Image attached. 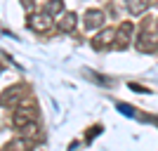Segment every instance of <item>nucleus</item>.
<instances>
[{
    "instance_id": "8",
    "label": "nucleus",
    "mask_w": 158,
    "mask_h": 151,
    "mask_svg": "<svg viewBox=\"0 0 158 151\" xmlns=\"http://www.w3.org/2000/svg\"><path fill=\"white\" fill-rule=\"evenodd\" d=\"M137 50L139 52H156L158 45H156V40H153L151 36H139L137 38Z\"/></svg>"
},
{
    "instance_id": "4",
    "label": "nucleus",
    "mask_w": 158,
    "mask_h": 151,
    "mask_svg": "<svg viewBox=\"0 0 158 151\" xmlns=\"http://www.w3.org/2000/svg\"><path fill=\"white\" fill-rule=\"evenodd\" d=\"M132 33H135V26H132L130 21H123V24L116 28V45H118L120 50H125V47L130 45Z\"/></svg>"
},
{
    "instance_id": "3",
    "label": "nucleus",
    "mask_w": 158,
    "mask_h": 151,
    "mask_svg": "<svg viewBox=\"0 0 158 151\" xmlns=\"http://www.w3.org/2000/svg\"><path fill=\"white\" fill-rule=\"evenodd\" d=\"M116 45V28H104L102 33H97L92 38V47L94 50H106V47Z\"/></svg>"
},
{
    "instance_id": "7",
    "label": "nucleus",
    "mask_w": 158,
    "mask_h": 151,
    "mask_svg": "<svg viewBox=\"0 0 158 151\" xmlns=\"http://www.w3.org/2000/svg\"><path fill=\"white\" fill-rule=\"evenodd\" d=\"M125 2V10L130 14H135V17H139V14H144L149 7H151V0H123Z\"/></svg>"
},
{
    "instance_id": "1",
    "label": "nucleus",
    "mask_w": 158,
    "mask_h": 151,
    "mask_svg": "<svg viewBox=\"0 0 158 151\" xmlns=\"http://www.w3.org/2000/svg\"><path fill=\"white\" fill-rule=\"evenodd\" d=\"M26 24H28V28L35 31V33H47L52 28V17L45 14V12H33V14H28Z\"/></svg>"
},
{
    "instance_id": "6",
    "label": "nucleus",
    "mask_w": 158,
    "mask_h": 151,
    "mask_svg": "<svg viewBox=\"0 0 158 151\" xmlns=\"http://www.w3.org/2000/svg\"><path fill=\"white\" fill-rule=\"evenodd\" d=\"M76 26H78V17H76V12H66V14H61V19L57 21V28H59L61 33H71Z\"/></svg>"
},
{
    "instance_id": "2",
    "label": "nucleus",
    "mask_w": 158,
    "mask_h": 151,
    "mask_svg": "<svg viewBox=\"0 0 158 151\" xmlns=\"http://www.w3.org/2000/svg\"><path fill=\"white\" fill-rule=\"evenodd\" d=\"M35 120H38V116H35L33 109H17V111L12 113V125L17 130H24V128H28V125L35 123Z\"/></svg>"
},
{
    "instance_id": "12",
    "label": "nucleus",
    "mask_w": 158,
    "mask_h": 151,
    "mask_svg": "<svg viewBox=\"0 0 158 151\" xmlns=\"http://www.w3.org/2000/svg\"><path fill=\"white\" fill-rule=\"evenodd\" d=\"M156 31H158V19H156Z\"/></svg>"
},
{
    "instance_id": "9",
    "label": "nucleus",
    "mask_w": 158,
    "mask_h": 151,
    "mask_svg": "<svg viewBox=\"0 0 158 151\" xmlns=\"http://www.w3.org/2000/svg\"><path fill=\"white\" fill-rule=\"evenodd\" d=\"M43 12L50 14V17H57V14H61V12H64V0H47Z\"/></svg>"
},
{
    "instance_id": "11",
    "label": "nucleus",
    "mask_w": 158,
    "mask_h": 151,
    "mask_svg": "<svg viewBox=\"0 0 158 151\" xmlns=\"http://www.w3.org/2000/svg\"><path fill=\"white\" fill-rule=\"evenodd\" d=\"M21 90H24V87H21V85L12 87V90H5V97H2V104H7V102H14V99L19 97L17 92H21Z\"/></svg>"
},
{
    "instance_id": "10",
    "label": "nucleus",
    "mask_w": 158,
    "mask_h": 151,
    "mask_svg": "<svg viewBox=\"0 0 158 151\" xmlns=\"http://www.w3.org/2000/svg\"><path fill=\"white\" fill-rule=\"evenodd\" d=\"M5 151H28V142L24 137L21 139H12V142L5 146Z\"/></svg>"
},
{
    "instance_id": "5",
    "label": "nucleus",
    "mask_w": 158,
    "mask_h": 151,
    "mask_svg": "<svg viewBox=\"0 0 158 151\" xmlns=\"http://www.w3.org/2000/svg\"><path fill=\"white\" fill-rule=\"evenodd\" d=\"M104 12L102 10H87L85 12V28L87 31H92V28H99L102 24H104Z\"/></svg>"
}]
</instances>
